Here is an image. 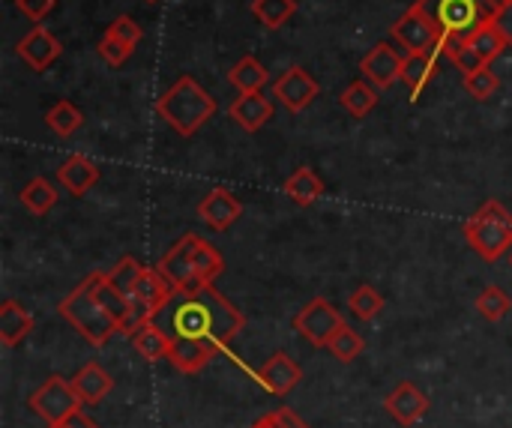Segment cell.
Returning <instances> with one entry per match:
<instances>
[{
  "label": "cell",
  "instance_id": "cell-38",
  "mask_svg": "<svg viewBox=\"0 0 512 428\" xmlns=\"http://www.w3.org/2000/svg\"><path fill=\"white\" fill-rule=\"evenodd\" d=\"M15 6H18L30 21H42V18L57 6V0H15Z\"/></svg>",
  "mask_w": 512,
  "mask_h": 428
},
{
  "label": "cell",
  "instance_id": "cell-27",
  "mask_svg": "<svg viewBox=\"0 0 512 428\" xmlns=\"http://www.w3.org/2000/svg\"><path fill=\"white\" fill-rule=\"evenodd\" d=\"M45 126H48L54 135L66 138V135H72V132H78V129L84 126V114H81V108L72 105L69 99H57V102L45 111Z\"/></svg>",
  "mask_w": 512,
  "mask_h": 428
},
{
  "label": "cell",
  "instance_id": "cell-30",
  "mask_svg": "<svg viewBox=\"0 0 512 428\" xmlns=\"http://www.w3.org/2000/svg\"><path fill=\"white\" fill-rule=\"evenodd\" d=\"M348 312L357 318V321H375L381 312H384V297L372 288V285H360L351 291L348 297Z\"/></svg>",
  "mask_w": 512,
  "mask_h": 428
},
{
  "label": "cell",
  "instance_id": "cell-17",
  "mask_svg": "<svg viewBox=\"0 0 512 428\" xmlns=\"http://www.w3.org/2000/svg\"><path fill=\"white\" fill-rule=\"evenodd\" d=\"M57 183L66 192H72V195H87L99 183V165L90 156H84V153H72L69 159L60 162Z\"/></svg>",
  "mask_w": 512,
  "mask_h": 428
},
{
  "label": "cell",
  "instance_id": "cell-43",
  "mask_svg": "<svg viewBox=\"0 0 512 428\" xmlns=\"http://www.w3.org/2000/svg\"><path fill=\"white\" fill-rule=\"evenodd\" d=\"M495 3H498V6H501V9H504V6H510L512 0H495Z\"/></svg>",
  "mask_w": 512,
  "mask_h": 428
},
{
  "label": "cell",
  "instance_id": "cell-5",
  "mask_svg": "<svg viewBox=\"0 0 512 428\" xmlns=\"http://www.w3.org/2000/svg\"><path fill=\"white\" fill-rule=\"evenodd\" d=\"M468 246L489 264L501 261L512 249V213L501 201H486L471 219L462 225Z\"/></svg>",
  "mask_w": 512,
  "mask_h": 428
},
{
  "label": "cell",
  "instance_id": "cell-28",
  "mask_svg": "<svg viewBox=\"0 0 512 428\" xmlns=\"http://www.w3.org/2000/svg\"><path fill=\"white\" fill-rule=\"evenodd\" d=\"M57 189H54V183L51 180H45V177H33L24 189H21V204H24V210L27 213H33V216H45L54 204H57Z\"/></svg>",
  "mask_w": 512,
  "mask_h": 428
},
{
  "label": "cell",
  "instance_id": "cell-3",
  "mask_svg": "<svg viewBox=\"0 0 512 428\" xmlns=\"http://www.w3.org/2000/svg\"><path fill=\"white\" fill-rule=\"evenodd\" d=\"M96 285H99V273H90L78 288H72V294L57 306V312L78 336H84L87 345L105 348L111 342V336H117L123 330L111 318V312L102 306Z\"/></svg>",
  "mask_w": 512,
  "mask_h": 428
},
{
  "label": "cell",
  "instance_id": "cell-25",
  "mask_svg": "<svg viewBox=\"0 0 512 428\" xmlns=\"http://www.w3.org/2000/svg\"><path fill=\"white\" fill-rule=\"evenodd\" d=\"M339 102H342V108L351 114V117H366L375 105H378V87H372L366 78H357V81H351L342 93H339Z\"/></svg>",
  "mask_w": 512,
  "mask_h": 428
},
{
  "label": "cell",
  "instance_id": "cell-6",
  "mask_svg": "<svg viewBox=\"0 0 512 428\" xmlns=\"http://www.w3.org/2000/svg\"><path fill=\"white\" fill-rule=\"evenodd\" d=\"M174 297H177V288L156 267H144L141 270V279L135 282V288L129 294V324H126V336H132L138 327L156 321Z\"/></svg>",
  "mask_w": 512,
  "mask_h": 428
},
{
  "label": "cell",
  "instance_id": "cell-22",
  "mask_svg": "<svg viewBox=\"0 0 512 428\" xmlns=\"http://www.w3.org/2000/svg\"><path fill=\"white\" fill-rule=\"evenodd\" d=\"M72 387H75V393L81 396L84 405H99V402L111 393L114 381H111V375H108L99 363H87V366H81V372L72 378Z\"/></svg>",
  "mask_w": 512,
  "mask_h": 428
},
{
  "label": "cell",
  "instance_id": "cell-8",
  "mask_svg": "<svg viewBox=\"0 0 512 428\" xmlns=\"http://www.w3.org/2000/svg\"><path fill=\"white\" fill-rule=\"evenodd\" d=\"M345 327V318L342 312L324 300V297H315L312 303H306L297 315H294V330L312 345V348H330V342L339 336V330Z\"/></svg>",
  "mask_w": 512,
  "mask_h": 428
},
{
  "label": "cell",
  "instance_id": "cell-14",
  "mask_svg": "<svg viewBox=\"0 0 512 428\" xmlns=\"http://www.w3.org/2000/svg\"><path fill=\"white\" fill-rule=\"evenodd\" d=\"M198 216L213 231H228L243 216V204L228 189H213L198 201Z\"/></svg>",
  "mask_w": 512,
  "mask_h": 428
},
{
  "label": "cell",
  "instance_id": "cell-39",
  "mask_svg": "<svg viewBox=\"0 0 512 428\" xmlns=\"http://www.w3.org/2000/svg\"><path fill=\"white\" fill-rule=\"evenodd\" d=\"M48 428H99L90 417H84L81 411L78 414H72L69 420H63V423H54V426H48Z\"/></svg>",
  "mask_w": 512,
  "mask_h": 428
},
{
  "label": "cell",
  "instance_id": "cell-20",
  "mask_svg": "<svg viewBox=\"0 0 512 428\" xmlns=\"http://www.w3.org/2000/svg\"><path fill=\"white\" fill-rule=\"evenodd\" d=\"M441 48L432 51H417V54H405V66H402V81L408 87V93L414 99L423 96V90L432 84L435 72H438V60H441Z\"/></svg>",
  "mask_w": 512,
  "mask_h": 428
},
{
  "label": "cell",
  "instance_id": "cell-11",
  "mask_svg": "<svg viewBox=\"0 0 512 428\" xmlns=\"http://www.w3.org/2000/svg\"><path fill=\"white\" fill-rule=\"evenodd\" d=\"M321 87L318 81L303 69V66H288L276 81H273V96L291 111V114H300L303 108H309L315 99H318Z\"/></svg>",
  "mask_w": 512,
  "mask_h": 428
},
{
  "label": "cell",
  "instance_id": "cell-31",
  "mask_svg": "<svg viewBox=\"0 0 512 428\" xmlns=\"http://www.w3.org/2000/svg\"><path fill=\"white\" fill-rule=\"evenodd\" d=\"M195 270L201 276L204 285H213L222 273H225V258L216 246H210L207 240H198L195 246Z\"/></svg>",
  "mask_w": 512,
  "mask_h": 428
},
{
  "label": "cell",
  "instance_id": "cell-24",
  "mask_svg": "<svg viewBox=\"0 0 512 428\" xmlns=\"http://www.w3.org/2000/svg\"><path fill=\"white\" fill-rule=\"evenodd\" d=\"M285 192L291 201H297L300 207H309L315 204L321 195H324V180L312 171V168H297L288 180H285Z\"/></svg>",
  "mask_w": 512,
  "mask_h": 428
},
{
  "label": "cell",
  "instance_id": "cell-44",
  "mask_svg": "<svg viewBox=\"0 0 512 428\" xmlns=\"http://www.w3.org/2000/svg\"><path fill=\"white\" fill-rule=\"evenodd\" d=\"M144 3H159V0H144Z\"/></svg>",
  "mask_w": 512,
  "mask_h": 428
},
{
  "label": "cell",
  "instance_id": "cell-18",
  "mask_svg": "<svg viewBox=\"0 0 512 428\" xmlns=\"http://www.w3.org/2000/svg\"><path fill=\"white\" fill-rule=\"evenodd\" d=\"M231 120L243 129V132H258L267 120H273V102L255 90V93H240L231 108H228Z\"/></svg>",
  "mask_w": 512,
  "mask_h": 428
},
{
  "label": "cell",
  "instance_id": "cell-35",
  "mask_svg": "<svg viewBox=\"0 0 512 428\" xmlns=\"http://www.w3.org/2000/svg\"><path fill=\"white\" fill-rule=\"evenodd\" d=\"M465 90H468L477 102H486V99H492V96L498 93V75H495L489 66H483V69H477V72H468V75H465Z\"/></svg>",
  "mask_w": 512,
  "mask_h": 428
},
{
  "label": "cell",
  "instance_id": "cell-4",
  "mask_svg": "<svg viewBox=\"0 0 512 428\" xmlns=\"http://www.w3.org/2000/svg\"><path fill=\"white\" fill-rule=\"evenodd\" d=\"M417 6L432 18L444 42H468L480 27L498 21L501 6L495 0H417Z\"/></svg>",
  "mask_w": 512,
  "mask_h": 428
},
{
  "label": "cell",
  "instance_id": "cell-33",
  "mask_svg": "<svg viewBox=\"0 0 512 428\" xmlns=\"http://www.w3.org/2000/svg\"><path fill=\"white\" fill-rule=\"evenodd\" d=\"M141 264L132 258V255H123L111 270H105V276H108V282L129 300V294H132V288H135V282L141 279Z\"/></svg>",
  "mask_w": 512,
  "mask_h": 428
},
{
  "label": "cell",
  "instance_id": "cell-40",
  "mask_svg": "<svg viewBox=\"0 0 512 428\" xmlns=\"http://www.w3.org/2000/svg\"><path fill=\"white\" fill-rule=\"evenodd\" d=\"M276 417L282 420V426L285 428H309L303 420H300V417H297V414H294V411H291V408H279V411H276Z\"/></svg>",
  "mask_w": 512,
  "mask_h": 428
},
{
  "label": "cell",
  "instance_id": "cell-41",
  "mask_svg": "<svg viewBox=\"0 0 512 428\" xmlns=\"http://www.w3.org/2000/svg\"><path fill=\"white\" fill-rule=\"evenodd\" d=\"M498 27L504 30V36H507V42H510V48H512V3L501 9V15H498Z\"/></svg>",
  "mask_w": 512,
  "mask_h": 428
},
{
  "label": "cell",
  "instance_id": "cell-2",
  "mask_svg": "<svg viewBox=\"0 0 512 428\" xmlns=\"http://www.w3.org/2000/svg\"><path fill=\"white\" fill-rule=\"evenodd\" d=\"M156 114L165 120L177 135L192 138L201 132L213 117H216V99L192 78L180 75L159 99H156Z\"/></svg>",
  "mask_w": 512,
  "mask_h": 428
},
{
  "label": "cell",
  "instance_id": "cell-10",
  "mask_svg": "<svg viewBox=\"0 0 512 428\" xmlns=\"http://www.w3.org/2000/svg\"><path fill=\"white\" fill-rule=\"evenodd\" d=\"M393 39L405 48V54L441 48V33H438V27L432 24V18H429L417 3L393 24Z\"/></svg>",
  "mask_w": 512,
  "mask_h": 428
},
{
  "label": "cell",
  "instance_id": "cell-12",
  "mask_svg": "<svg viewBox=\"0 0 512 428\" xmlns=\"http://www.w3.org/2000/svg\"><path fill=\"white\" fill-rule=\"evenodd\" d=\"M402 66H405V54H399L393 42H378V45L360 60L363 78H366L372 87H378V90H387V87H393L396 81H402Z\"/></svg>",
  "mask_w": 512,
  "mask_h": 428
},
{
  "label": "cell",
  "instance_id": "cell-9",
  "mask_svg": "<svg viewBox=\"0 0 512 428\" xmlns=\"http://www.w3.org/2000/svg\"><path fill=\"white\" fill-rule=\"evenodd\" d=\"M198 234H186L177 240V246L171 252L162 255V261L156 264V270L177 288V294H192L198 288H204L198 270H195V246H198Z\"/></svg>",
  "mask_w": 512,
  "mask_h": 428
},
{
  "label": "cell",
  "instance_id": "cell-23",
  "mask_svg": "<svg viewBox=\"0 0 512 428\" xmlns=\"http://www.w3.org/2000/svg\"><path fill=\"white\" fill-rule=\"evenodd\" d=\"M132 345L150 363L168 360V354H171V333H165L156 321H150V324H144V327H138L132 333Z\"/></svg>",
  "mask_w": 512,
  "mask_h": 428
},
{
  "label": "cell",
  "instance_id": "cell-15",
  "mask_svg": "<svg viewBox=\"0 0 512 428\" xmlns=\"http://www.w3.org/2000/svg\"><path fill=\"white\" fill-rule=\"evenodd\" d=\"M384 408L393 414V420L396 423H402V426H414L417 420H423L426 417V411H429V399L420 393V387L417 384H411V381H402L387 399H384Z\"/></svg>",
  "mask_w": 512,
  "mask_h": 428
},
{
  "label": "cell",
  "instance_id": "cell-21",
  "mask_svg": "<svg viewBox=\"0 0 512 428\" xmlns=\"http://www.w3.org/2000/svg\"><path fill=\"white\" fill-rule=\"evenodd\" d=\"M33 327H36L33 315H30L18 300H6V303L0 306V342H3L6 348L21 345V342L33 333Z\"/></svg>",
  "mask_w": 512,
  "mask_h": 428
},
{
  "label": "cell",
  "instance_id": "cell-13",
  "mask_svg": "<svg viewBox=\"0 0 512 428\" xmlns=\"http://www.w3.org/2000/svg\"><path fill=\"white\" fill-rule=\"evenodd\" d=\"M15 51H18V57H21L33 72H45V69L63 54V45H60V39H57L48 27L36 24V27L15 45Z\"/></svg>",
  "mask_w": 512,
  "mask_h": 428
},
{
  "label": "cell",
  "instance_id": "cell-32",
  "mask_svg": "<svg viewBox=\"0 0 512 428\" xmlns=\"http://www.w3.org/2000/svg\"><path fill=\"white\" fill-rule=\"evenodd\" d=\"M512 309V297L504 291V288H498V285H489L480 297H477V312L486 318V321H504L507 315H510Z\"/></svg>",
  "mask_w": 512,
  "mask_h": 428
},
{
  "label": "cell",
  "instance_id": "cell-34",
  "mask_svg": "<svg viewBox=\"0 0 512 428\" xmlns=\"http://www.w3.org/2000/svg\"><path fill=\"white\" fill-rule=\"evenodd\" d=\"M363 348H366L363 336H360L354 327H348V324H345V327L339 330V336L330 342V348H327V351H330L339 363H354V360L363 354Z\"/></svg>",
  "mask_w": 512,
  "mask_h": 428
},
{
  "label": "cell",
  "instance_id": "cell-16",
  "mask_svg": "<svg viewBox=\"0 0 512 428\" xmlns=\"http://www.w3.org/2000/svg\"><path fill=\"white\" fill-rule=\"evenodd\" d=\"M219 348L204 342V339H189V336H171V354L168 360L174 363V369H180L183 375H198L216 354Z\"/></svg>",
  "mask_w": 512,
  "mask_h": 428
},
{
  "label": "cell",
  "instance_id": "cell-37",
  "mask_svg": "<svg viewBox=\"0 0 512 428\" xmlns=\"http://www.w3.org/2000/svg\"><path fill=\"white\" fill-rule=\"evenodd\" d=\"M105 33L108 36H114V39H120V42H126V45H138L141 42V27L135 24V18H129V15H120V18H114L108 27H105Z\"/></svg>",
  "mask_w": 512,
  "mask_h": 428
},
{
  "label": "cell",
  "instance_id": "cell-29",
  "mask_svg": "<svg viewBox=\"0 0 512 428\" xmlns=\"http://www.w3.org/2000/svg\"><path fill=\"white\" fill-rule=\"evenodd\" d=\"M297 12V0H252V15L267 27L279 30Z\"/></svg>",
  "mask_w": 512,
  "mask_h": 428
},
{
  "label": "cell",
  "instance_id": "cell-7",
  "mask_svg": "<svg viewBox=\"0 0 512 428\" xmlns=\"http://www.w3.org/2000/svg\"><path fill=\"white\" fill-rule=\"evenodd\" d=\"M30 411L36 414V417H42L48 426H54V423H63V420H69L72 414H78L81 411V396L75 393V387H72V381H66V378H60V375H51V378H45L36 390H33V396H30Z\"/></svg>",
  "mask_w": 512,
  "mask_h": 428
},
{
  "label": "cell",
  "instance_id": "cell-1",
  "mask_svg": "<svg viewBox=\"0 0 512 428\" xmlns=\"http://www.w3.org/2000/svg\"><path fill=\"white\" fill-rule=\"evenodd\" d=\"M168 330L171 336L204 339L219 351L228 348L246 327L243 312L222 297L213 285H204L192 294H177L168 306Z\"/></svg>",
  "mask_w": 512,
  "mask_h": 428
},
{
  "label": "cell",
  "instance_id": "cell-36",
  "mask_svg": "<svg viewBox=\"0 0 512 428\" xmlns=\"http://www.w3.org/2000/svg\"><path fill=\"white\" fill-rule=\"evenodd\" d=\"M96 51H99V57H102L108 66H123V63L135 54L132 45H126V42H120V39H114V36H108V33L99 39Z\"/></svg>",
  "mask_w": 512,
  "mask_h": 428
},
{
  "label": "cell",
  "instance_id": "cell-42",
  "mask_svg": "<svg viewBox=\"0 0 512 428\" xmlns=\"http://www.w3.org/2000/svg\"><path fill=\"white\" fill-rule=\"evenodd\" d=\"M252 428H285V426H282V420H279V417H276V411H273L270 417L258 420V423H255V426H252Z\"/></svg>",
  "mask_w": 512,
  "mask_h": 428
},
{
  "label": "cell",
  "instance_id": "cell-19",
  "mask_svg": "<svg viewBox=\"0 0 512 428\" xmlns=\"http://www.w3.org/2000/svg\"><path fill=\"white\" fill-rule=\"evenodd\" d=\"M300 378H303L300 366H297L285 351L273 354V357L261 366V372H258V381H261L273 396H288V393L300 384Z\"/></svg>",
  "mask_w": 512,
  "mask_h": 428
},
{
  "label": "cell",
  "instance_id": "cell-26",
  "mask_svg": "<svg viewBox=\"0 0 512 428\" xmlns=\"http://www.w3.org/2000/svg\"><path fill=\"white\" fill-rule=\"evenodd\" d=\"M228 81H231V87H234L237 93H255V90H261V87L267 84V69H264L252 54H246V57H240V60L231 66Z\"/></svg>",
  "mask_w": 512,
  "mask_h": 428
}]
</instances>
